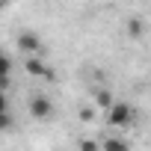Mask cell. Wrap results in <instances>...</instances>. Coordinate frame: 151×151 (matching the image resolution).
Segmentation results:
<instances>
[{
  "mask_svg": "<svg viewBox=\"0 0 151 151\" xmlns=\"http://www.w3.org/2000/svg\"><path fill=\"white\" fill-rule=\"evenodd\" d=\"M107 122L116 130H130L136 124V107L127 104V101H113L110 110H107Z\"/></svg>",
  "mask_w": 151,
  "mask_h": 151,
  "instance_id": "obj_1",
  "label": "cell"
},
{
  "mask_svg": "<svg viewBox=\"0 0 151 151\" xmlns=\"http://www.w3.org/2000/svg\"><path fill=\"white\" fill-rule=\"evenodd\" d=\"M30 116L39 119V122H47V119L53 116V104H50L45 95H33V98H30Z\"/></svg>",
  "mask_w": 151,
  "mask_h": 151,
  "instance_id": "obj_2",
  "label": "cell"
},
{
  "mask_svg": "<svg viewBox=\"0 0 151 151\" xmlns=\"http://www.w3.org/2000/svg\"><path fill=\"white\" fill-rule=\"evenodd\" d=\"M24 71L30 74V77H53V74H50V68L45 65V59H42L39 53H30V56H27Z\"/></svg>",
  "mask_w": 151,
  "mask_h": 151,
  "instance_id": "obj_3",
  "label": "cell"
},
{
  "mask_svg": "<svg viewBox=\"0 0 151 151\" xmlns=\"http://www.w3.org/2000/svg\"><path fill=\"white\" fill-rule=\"evenodd\" d=\"M18 47L30 56V53H39L42 50V39H39V33H33V30H24V33H18Z\"/></svg>",
  "mask_w": 151,
  "mask_h": 151,
  "instance_id": "obj_4",
  "label": "cell"
},
{
  "mask_svg": "<svg viewBox=\"0 0 151 151\" xmlns=\"http://www.w3.org/2000/svg\"><path fill=\"white\" fill-rule=\"evenodd\" d=\"M9 80H12V59L0 50V89H6Z\"/></svg>",
  "mask_w": 151,
  "mask_h": 151,
  "instance_id": "obj_5",
  "label": "cell"
},
{
  "mask_svg": "<svg viewBox=\"0 0 151 151\" xmlns=\"http://www.w3.org/2000/svg\"><path fill=\"white\" fill-rule=\"evenodd\" d=\"M101 151H130V142L122 139V136H107L101 142Z\"/></svg>",
  "mask_w": 151,
  "mask_h": 151,
  "instance_id": "obj_6",
  "label": "cell"
},
{
  "mask_svg": "<svg viewBox=\"0 0 151 151\" xmlns=\"http://www.w3.org/2000/svg\"><path fill=\"white\" fill-rule=\"evenodd\" d=\"M110 104H113V92H110V89H98V92H95V107L107 113Z\"/></svg>",
  "mask_w": 151,
  "mask_h": 151,
  "instance_id": "obj_7",
  "label": "cell"
},
{
  "mask_svg": "<svg viewBox=\"0 0 151 151\" xmlns=\"http://www.w3.org/2000/svg\"><path fill=\"white\" fill-rule=\"evenodd\" d=\"M12 127H15V116L9 110H3V113H0V133H9Z\"/></svg>",
  "mask_w": 151,
  "mask_h": 151,
  "instance_id": "obj_8",
  "label": "cell"
},
{
  "mask_svg": "<svg viewBox=\"0 0 151 151\" xmlns=\"http://www.w3.org/2000/svg\"><path fill=\"white\" fill-rule=\"evenodd\" d=\"M3 110H9V98H6L3 89H0V113H3Z\"/></svg>",
  "mask_w": 151,
  "mask_h": 151,
  "instance_id": "obj_9",
  "label": "cell"
},
{
  "mask_svg": "<svg viewBox=\"0 0 151 151\" xmlns=\"http://www.w3.org/2000/svg\"><path fill=\"white\" fill-rule=\"evenodd\" d=\"M80 151H98V145H95V142H89V139H86V142H80Z\"/></svg>",
  "mask_w": 151,
  "mask_h": 151,
  "instance_id": "obj_10",
  "label": "cell"
},
{
  "mask_svg": "<svg viewBox=\"0 0 151 151\" xmlns=\"http://www.w3.org/2000/svg\"><path fill=\"white\" fill-rule=\"evenodd\" d=\"M0 6H3V0H0Z\"/></svg>",
  "mask_w": 151,
  "mask_h": 151,
  "instance_id": "obj_11",
  "label": "cell"
}]
</instances>
